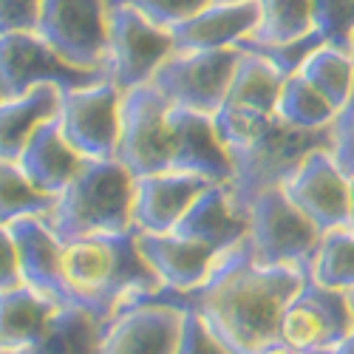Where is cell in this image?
Returning a JSON list of instances; mask_svg holds the SVG:
<instances>
[{
	"label": "cell",
	"mask_w": 354,
	"mask_h": 354,
	"mask_svg": "<svg viewBox=\"0 0 354 354\" xmlns=\"http://www.w3.org/2000/svg\"><path fill=\"white\" fill-rule=\"evenodd\" d=\"M312 270L261 267L250 241L230 247L213 263L210 275L185 295H153L159 301L193 309L213 335L235 354H255L281 340V317Z\"/></svg>",
	"instance_id": "cell-1"
},
{
	"label": "cell",
	"mask_w": 354,
	"mask_h": 354,
	"mask_svg": "<svg viewBox=\"0 0 354 354\" xmlns=\"http://www.w3.org/2000/svg\"><path fill=\"white\" fill-rule=\"evenodd\" d=\"M213 122L230 151V190L244 213L258 193L283 187L315 151L332 147V125L295 128L278 113H239L218 108L213 113Z\"/></svg>",
	"instance_id": "cell-2"
},
{
	"label": "cell",
	"mask_w": 354,
	"mask_h": 354,
	"mask_svg": "<svg viewBox=\"0 0 354 354\" xmlns=\"http://www.w3.org/2000/svg\"><path fill=\"white\" fill-rule=\"evenodd\" d=\"M63 263L74 306L91 312L100 323L162 292V281L139 250L136 230L66 241Z\"/></svg>",
	"instance_id": "cell-3"
},
{
	"label": "cell",
	"mask_w": 354,
	"mask_h": 354,
	"mask_svg": "<svg viewBox=\"0 0 354 354\" xmlns=\"http://www.w3.org/2000/svg\"><path fill=\"white\" fill-rule=\"evenodd\" d=\"M136 176L120 159H88L77 179L57 196L48 224L63 241L133 230Z\"/></svg>",
	"instance_id": "cell-4"
},
{
	"label": "cell",
	"mask_w": 354,
	"mask_h": 354,
	"mask_svg": "<svg viewBox=\"0 0 354 354\" xmlns=\"http://www.w3.org/2000/svg\"><path fill=\"white\" fill-rule=\"evenodd\" d=\"M247 241L261 267H298L312 270L320 247V230L306 218L283 187H270L247 204Z\"/></svg>",
	"instance_id": "cell-5"
},
{
	"label": "cell",
	"mask_w": 354,
	"mask_h": 354,
	"mask_svg": "<svg viewBox=\"0 0 354 354\" xmlns=\"http://www.w3.org/2000/svg\"><path fill=\"white\" fill-rule=\"evenodd\" d=\"M116 159L133 176L170 170V159H173L170 102L153 82L136 85L122 94Z\"/></svg>",
	"instance_id": "cell-6"
},
{
	"label": "cell",
	"mask_w": 354,
	"mask_h": 354,
	"mask_svg": "<svg viewBox=\"0 0 354 354\" xmlns=\"http://www.w3.org/2000/svg\"><path fill=\"white\" fill-rule=\"evenodd\" d=\"M100 80L108 77L68 63L40 32L0 35V100L23 97L37 85H57L60 91H68Z\"/></svg>",
	"instance_id": "cell-7"
},
{
	"label": "cell",
	"mask_w": 354,
	"mask_h": 354,
	"mask_svg": "<svg viewBox=\"0 0 354 354\" xmlns=\"http://www.w3.org/2000/svg\"><path fill=\"white\" fill-rule=\"evenodd\" d=\"M173 51L176 43L170 28L156 26L131 6H108L105 77L122 91L151 82Z\"/></svg>",
	"instance_id": "cell-8"
},
{
	"label": "cell",
	"mask_w": 354,
	"mask_h": 354,
	"mask_svg": "<svg viewBox=\"0 0 354 354\" xmlns=\"http://www.w3.org/2000/svg\"><path fill=\"white\" fill-rule=\"evenodd\" d=\"M241 48L216 51H173L153 74V85L176 108L216 113L224 105Z\"/></svg>",
	"instance_id": "cell-9"
},
{
	"label": "cell",
	"mask_w": 354,
	"mask_h": 354,
	"mask_svg": "<svg viewBox=\"0 0 354 354\" xmlns=\"http://www.w3.org/2000/svg\"><path fill=\"white\" fill-rule=\"evenodd\" d=\"M122 88L100 80L82 88L63 91L57 122L71 147L85 159H116L120 142V113H122Z\"/></svg>",
	"instance_id": "cell-10"
},
{
	"label": "cell",
	"mask_w": 354,
	"mask_h": 354,
	"mask_svg": "<svg viewBox=\"0 0 354 354\" xmlns=\"http://www.w3.org/2000/svg\"><path fill=\"white\" fill-rule=\"evenodd\" d=\"M351 329L354 317L346 292L317 283L312 272L281 317V340L301 354H332Z\"/></svg>",
	"instance_id": "cell-11"
},
{
	"label": "cell",
	"mask_w": 354,
	"mask_h": 354,
	"mask_svg": "<svg viewBox=\"0 0 354 354\" xmlns=\"http://www.w3.org/2000/svg\"><path fill=\"white\" fill-rule=\"evenodd\" d=\"M37 32L68 63L105 74L108 0H43Z\"/></svg>",
	"instance_id": "cell-12"
},
{
	"label": "cell",
	"mask_w": 354,
	"mask_h": 354,
	"mask_svg": "<svg viewBox=\"0 0 354 354\" xmlns=\"http://www.w3.org/2000/svg\"><path fill=\"white\" fill-rule=\"evenodd\" d=\"M185 309L147 298L122 306L102 323L100 354H176L182 340Z\"/></svg>",
	"instance_id": "cell-13"
},
{
	"label": "cell",
	"mask_w": 354,
	"mask_h": 354,
	"mask_svg": "<svg viewBox=\"0 0 354 354\" xmlns=\"http://www.w3.org/2000/svg\"><path fill=\"white\" fill-rule=\"evenodd\" d=\"M283 193L306 218H312V224L320 232L348 224L351 176L343 173L332 147L315 151L292 173V179L283 185Z\"/></svg>",
	"instance_id": "cell-14"
},
{
	"label": "cell",
	"mask_w": 354,
	"mask_h": 354,
	"mask_svg": "<svg viewBox=\"0 0 354 354\" xmlns=\"http://www.w3.org/2000/svg\"><path fill=\"white\" fill-rule=\"evenodd\" d=\"M15 244H17V258H20V272L23 283L43 292L46 298L57 301L60 306H74L71 289L66 281V241L54 232L48 224V216H26L9 224Z\"/></svg>",
	"instance_id": "cell-15"
},
{
	"label": "cell",
	"mask_w": 354,
	"mask_h": 354,
	"mask_svg": "<svg viewBox=\"0 0 354 354\" xmlns=\"http://www.w3.org/2000/svg\"><path fill=\"white\" fill-rule=\"evenodd\" d=\"M210 179L182 170H162L136 176L133 182V230L173 232L190 204L207 190Z\"/></svg>",
	"instance_id": "cell-16"
},
{
	"label": "cell",
	"mask_w": 354,
	"mask_h": 354,
	"mask_svg": "<svg viewBox=\"0 0 354 354\" xmlns=\"http://www.w3.org/2000/svg\"><path fill=\"white\" fill-rule=\"evenodd\" d=\"M170 131H173L170 170L196 173L216 185H230L232 159L210 113L170 105Z\"/></svg>",
	"instance_id": "cell-17"
},
{
	"label": "cell",
	"mask_w": 354,
	"mask_h": 354,
	"mask_svg": "<svg viewBox=\"0 0 354 354\" xmlns=\"http://www.w3.org/2000/svg\"><path fill=\"white\" fill-rule=\"evenodd\" d=\"M136 241H139L145 261L151 263V270L162 281L165 295H185L196 289L210 275L216 258L221 255L213 247L185 239L179 232H139L136 230Z\"/></svg>",
	"instance_id": "cell-18"
},
{
	"label": "cell",
	"mask_w": 354,
	"mask_h": 354,
	"mask_svg": "<svg viewBox=\"0 0 354 354\" xmlns=\"http://www.w3.org/2000/svg\"><path fill=\"white\" fill-rule=\"evenodd\" d=\"M258 26V0H235L218 3L213 0L193 17L170 28L176 51H216V48H239Z\"/></svg>",
	"instance_id": "cell-19"
},
{
	"label": "cell",
	"mask_w": 354,
	"mask_h": 354,
	"mask_svg": "<svg viewBox=\"0 0 354 354\" xmlns=\"http://www.w3.org/2000/svg\"><path fill=\"white\" fill-rule=\"evenodd\" d=\"M247 213L235 204L230 185H210L190 204V210L182 216L173 232L207 244L216 252H227L247 239Z\"/></svg>",
	"instance_id": "cell-20"
},
{
	"label": "cell",
	"mask_w": 354,
	"mask_h": 354,
	"mask_svg": "<svg viewBox=\"0 0 354 354\" xmlns=\"http://www.w3.org/2000/svg\"><path fill=\"white\" fill-rule=\"evenodd\" d=\"M85 156H80L71 142L63 136V128L57 120L46 122L28 145L23 147V153L17 159L20 170L26 173V179L32 182L37 190L48 196H60L85 167Z\"/></svg>",
	"instance_id": "cell-21"
},
{
	"label": "cell",
	"mask_w": 354,
	"mask_h": 354,
	"mask_svg": "<svg viewBox=\"0 0 354 354\" xmlns=\"http://www.w3.org/2000/svg\"><path fill=\"white\" fill-rule=\"evenodd\" d=\"M60 102L63 91L57 85H37L23 97L0 100V159L17 162L28 139L60 116Z\"/></svg>",
	"instance_id": "cell-22"
},
{
	"label": "cell",
	"mask_w": 354,
	"mask_h": 354,
	"mask_svg": "<svg viewBox=\"0 0 354 354\" xmlns=\"http://www.w3.org/2000/svg\"><path fill=\"white\" fill-rule=\"evenodd\" d=\"M63 306L32 286L0 292V351L35 343Z\"/></svg>",
	"instance_id": "cell-23"
},
{
	"label": "cell",
	"mask_w": 354,
	"mask_h": 354,
	"mask_svg": "<svg viewBox=\"0 0 354 354\" xmlns=\"http://www.w3.org/2000/svg\"><path fill=\"white\" fill-rule=\"evenodd\" d=\"M283 80L286 77L270 60L241 48L239 66H235L230 91L221 108L239 111V113H275Z\"/></svg>",
	"instance_id": "cell-24"
},
{
	"label": "cell",
	"mask_w": 354,
	"mask_h": 354,
	"mask_svg": "<svg viewBox=\"0 0 354 354\" xmlns=\"http://www.w3.org/2000/svg\"><path fill=\"white\" fill-rule=\"evenodd\" d=\"M100 340L102 323L91 312L63 306L35 343L0 354H100Z\"/></svg>",
	"instance_id": "cell-25"
},
{
	"label": "cell",
	"mask_w": 354,
	"mask_h": 354,
	"mask_svg": "<svg viewBox=\"0 0 354 354\" xmlns=\"http://www.w3.org/2000/svg\"><path fill=\"white\" fill-rule=\"evenodd\" d=\"M315 35L309 0H258V26L239 46H286Z\"/></svg>",
	"instance_id": "cell-26"
},
{
	"label": "cell",
	"mask_w": 354,
	"mask_h": 354,
	"mask_svg": "<svg viewBox=\"0 0 354 354\" xmlns=\"http://www.w3.org/2000/svg\"><path fill=\"white\" fill-rule=\"evenodd\" d=\"M298 74L306 77L337 111L354 94V60H351V54L343 51V48H335L329 43L317 46L304 60Z\"/></svg>",
	"instance_id": "cell-27"
},
{
	"label": "cell",
	"mask_w": 354,
	"mask_h": 354,
	"mask_svg": "<svg viewBox=\"0 0 354 354\" xmlns=\"http://www.w3.org/2000/svg\"><path fill=\"white\" fill-rule=\"evenodd\" d=\"M275 113L295 128H329L337 116V108L306 77L289 74L283 80Z\"/></svg>",
	"instance_id": "cell-28"
},
{
	"label": "cell",
	"mask_w": 354,
	"mask_h": 354,
	"mask_svg": "<svg viewBox=\"0 0 354 354\" xmlns=\"http://www.w3.org/2000/svg\"><path fill=\"white\" fill-rule=\"evenodd\" d=\"M57 198L28 182L17 162L0 159V224H12L26 216H48Z\"/></svg>",
	"instance_id": "cell-29"
},
{
	"label": "cell",
	"mask_w": 354,
	"mask_h": 354,
	"mask_svg": "<svg viewBox=\"0 0 354 354\" xmlns=\"http://www.w3.org/2000/svg\"><path fill=\"white\" fill-rule=\"evenodd\" d=\"M312 278L332 289H354V232L348 227L320 235V247L312 261Z\"/></svg>",
	"instance_id": "cell-30"
},
{
	"label": "cell",
	"mask_w": 354,
	"mask_h": 354,
	"mask_svg": "<svg viewBox=\"0 0 354 354\" xmlns=\"http://www.w3.org/2000/svg\"><path fill=\"white\" fill-rule=\"evenodd\" d=\"M315 32L335 48L348 51L354 37V0H309Z\"/></svg>",
	"instance_id": "cell-31"
},
{
	"label": "cell",
	"mask_w": 354,
	"mask_h": 354,
	"mask_svg": "<svg viewBox=\"0 0 354 354\" xmlns=\"http://www.w3.org/2000/svg\"><path fill=\"white\" fill-rule=\"evenodd\" d=\"M210 3L213 0H108V6H131L162 28L179 26L182 20L193 17Z\"/></svg>",
	"instance_id": "cell-32"
},
{
	"label": "cell",
	"mask_w": 354,
	"mask_h": 354,
	"mask_svg": "<svg viewBox=\"0 0 354 354\" xmlns=\"http://www.w3.org/2000/svg\"><path fill=\"white\" fill-rule=\"evenodd\" d=\"M176 354H235V351H230L193 309H185V326Z\"/></svg>",
	"instance_id": "cell-33"
},
{
	"label": "cell",
	"mask_w": 354,
	"mask_h": 354,
	"mask_svg": "<svg viewBox=\"0 0 354 354\" xmlns=\"http://www.w3.org/2000/svg\"><path fill=\"white\" fill-rule=\"evenodd\" d=\"M332 153L346 176H354V94L332 122Z\"/></svg>",
	"instance_id": "cell-34"
},
{
	"label": "cell",
	"mask_w": 354,
	"mask_h": 354,
	"mask_svg": "<svg viewBox=\"0 0 354 354\" xmlns=\"http://www.w3.org/2000/svg\"><path fill=\"white\" fill-rule=\"evenodd\" d=\"M43 0H0V35L37 32Z\"/></svg>",
	"instance_id": "cell-35"
},
{
	"label": "cell",
	"mask_w": 354,
	"mask_h": 354,
	"mask_svg": "<svg viewBox=\"0 0 354 354\" xmlns=\"http://www.w3.org/2000/svg\"><path fill=\"white\" fill-rule=\"evenodd\" d=\"M23 286V272H20V258H17V244L9 224H0V292H9Z\"/></svg>",
	"instance_id": "cell-36"
},
{
	"label": "cell",
	"mask_w": 354,
	"mask_h": 354,
	"mask_svg": "<svg viewBox=\"0 0 354 354\" xmlns=\"http://www.w3.org/2000/svg\"><path fill=\"white\" fill-rule=\"evenodd\" d=\"M255 354H301V351H298V348H292V346L283 343V340H275V343H270V346L258 348Z\"/></svg>",
	"instance_id": "cell-37"
},
{
	"label": "cell",
	"mask_w": 354,
	"mask_h": 354,
	"mask_svg": "<svg viewBox=\"0 0 354 354\" xmlns=\"http://www.w3.org/2000/svg\"><path fill=\"white\" fill-rule=\"evenodd\" d=\"M332 354H354V329H351V332L337 343V348H335Z\"/></svg>",
	"instance_id": "cell-38"
},
{
	"label": "cell",
	"mask_w": 354,
	"mask_h": 354,
	"mask_svg": "<svg viewBox=\"0 0 354 354\" xmlns=\"http://www.w3.org/2000/svg\"><path fill=\"white\" fill-rule=\"evenodd\" d=\"M346 227L354 232V176H351V201H348V224Z\"/></svg>",
	"instance_id": "cell-39"
},
{
	"label": "cell",
	"mask_w": 354,
	"mask_h": 354,
	"mask_svg": "<svg viewBox=\"0 0 354 354\" xmlns=\"http://www.w3.org/2000/svg\"><path fill=\"white\" fill-rule=\"evenodd\" d=\"M346 298H348V306H351V317H354V289L346 292Z\"/></svg>",
	"instance_id": "cell-40"
},
{
	"label": "cell",
	"mask_w": 354,
	"mask_h": 354,
	"mask_svg": "<svg viewBox=\"0 0 354 354\" xmlns=\"http://www.w3.org/2000/svg\"><path fill=\"white\" fill-rule=\"evenodd\" d=\"M348 54H351V60H354V37H351V46H348Z\"/></svg>",
	"instance_id": "cell-41"
},
{
	"label": "cell",
	"mask_w": 354,
	"mask_h": 354,
	"mask_svg": "<svg viewBox=\"0 0 354 354\" xmlns=\"http://www.w3.org/2000/svg\"><path fill=\"white\" fill-rule=\"evenodd\" d=\"M218 3H235V0H218Z\"/></svg>",
	"instance_id": "cell-42"
}]
</instances>
